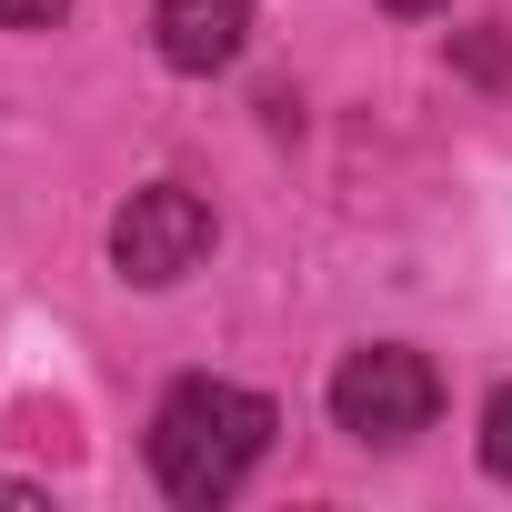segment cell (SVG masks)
I'll use <instances>...</instances> for the list:
<instances>
[{"label":"cell","mask_w":512,"mask_h":512,"mask_svg":"<svg viewBox=\"0 0 512 512\" xmlns=\"http://www.w3.org/2000/svg\"><path fill=\"white\" fill-rule=\"evenodd\" d=\"M272 432H282V412H272L262 392L191 372V382H171L161 412H151V482H161L171 502L211 512V502H231V492L251 482V462L272 452Z\"/></svg>","instance_id":"6da1fadb"},{"label":"cell","mask_w":512,"mask_h":512,"mask_svg":"<svg viewBox=\"0 0 512 512\" xmlns=\"http://www.w3.org/2000/svg\"><path fill=\"white\" fill-rule=\"evenodd\" d=\"M482 472H492V482H512V382L482 402Z\"/></svg>","instance_id":"8992f818"},{"label":"cell","mask_w":512,"mask_h":512,"mask_svg":"<svg viewBox=\"0 0 512 512\" xmlns=\"http://www.w3.org/2000/svg\"><path fill=\"white\" fill-rule=\"evenodd\" d=\"M71 11V0H0V21H11V31H51Z\"/></svg>","instance_id":"52a82bcc"},{"label":"cell","mask_w":512,"mask_h":512,"mask_svg":"<svg viewBox=\"0 0 512 512\" xmlns=\"http://www.w3.org/2000/svg\"><path fill=\"white\" fill-rule=\"evenodd\" d=\"M201 251H211V201H201V191H181V181L131 191V201H121V221H111V262H121V282H141V292L181 282Z\"/></svg>","instance_id":"3957f363"},{"label":"cell","mask_w":512,"mask_h":512,"mask_svg":"<svg viewBox=\"0 0 512 512\" xmlns=\"http://www.w3.org/2000/svg\"><path fill=\"white\" fill-rule=\"evenodd\" d=\"M151 41H161L171 71L211 81L251 51V0H151Z\"/></svg>","instance_id":"277c9868"},{"label":"cell","mask_w":512,"mask_h":512,"mask_svg":"<svg viewBox=\"0 0 512 512\" xmlns=\"http://www.w3.org/2000/svg\"><path fill=\"white\" fill-rule=\"evenodd\" d=\"M382 11H442V0H382Z\"/></svg>","instance_id":"ba28073f"},{"label":"cell","mask_w":512,"mask_h":512,"mask_svg":"<svg viewBox=\"0 0 512 512\" xmlns=\"http://www.w3.org/2000/svg\"><path fill=\"white\" fill-rule=\"evenodd\" d=\"M432 412H442V382H432V362L402 352V342H372V352H352V362L332 372V422H342L352 442H372V452L432 432Z\"/></svg>","instance_id":"7a4b0ae2"},{"label":"cell","mask_w":512,"mask_h":512,"mask_svg":"<svg viewBox=\"0 0 512 512\" xmlns=\"http://www.w3.org/2000/svg\"><path fill=\"white\" fill-rule=\"evenodd\" d=\"M452 71H462V81L512 91V41H502V31H452Z\"/></svg>","instance_id":"5b68a950"}]
</instances>
